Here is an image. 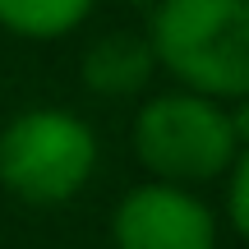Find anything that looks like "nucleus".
<instances>
[{
	"label": "nucleus",
	"instance_id": "nucleus-1",
	"mask_svg": "<svg viewBox=\"0 0 249 249\" xmlns=\"http://www.w3.org/2000/svg\"><path fill=\"white\" fill-rule=\"evenodd\" d=\"M157 70L213 102L249 97V0H157L148 18Z\"/></svg>",
	"mask_w": 249,
	"mask_h": 249
},
{
	"label": "nucleus",
	"instance_id": "nucleus-2",
	"mask_svg": "<svg viewBox=\"0 0 249 249\" xmlns=\"http://www.w3.org/2000/svg\"><path fill=\"white\" fill-rule=\"evenodd\" d=\"M134 157L152 180L185 189L226 176L240 157L226 102L198 97L185 88L148 97L134 116Z\"/></svg>",
	"mask_w": 249,
	"mask_h": 249
},
{
	"label": "nucleus",
	"instance_id": "nucleus-3",
	"mask_svg": "<svg viewBox=\"0 0 249 249\" xmlns=\"http://www.w3.org/2000/svg\"><path fill=\"white\" fill-rule=\"evenodd\" d=\"M97 171V134L60 107L18 111L0 129V185L37 208L70 203Z\"/></svg>",
	"mask_w": 249,
	"mask_h": 249
},
{
	"label": "nucleus",
	"instance_id": "nucleus-4",
	"mask_svg": "<svg viewBox=\"0 0 249 249\" xmlns=\"http://www.w3.org/2000/svg\"><path fill=\"white\" fill-rule=\"evenodd\" d=\"M111 240L116 249H217V213L185 185L148 180L120 198Z\"/></svg>",
	"mask_w": 249,
	"mask_h": 249
},
{
	"label": "nucleus",
	"instance_id": "nucleus-5",
	"mask_svg": "<svg viewBox=\"0 0 249 249\" xmlns=\"http://www.w3.org/2000/svg\"><path fill=\"white\" fill-rule=\"evenodd\" d=\"M157 55L148 46V33H102L83 51V83L97 97H134L148 88Z\"/></svg>",
	"mask_w": 249,
	"mask_h": 249
},
{
	"label": "nucleus",
	"instance_id": "nucleus-6",
	"mask_svg": "<svg viewBox=\"0 0 249 249\" xmlns=\"http://www.w3.org/2000/svg\"><path fill=\"white\" fill-rule=\"evenodd\" d=\"M97 0H0V28L23 42H55L70 37Z\"/></svg>",
	"mask_w": 249,
	"mask_h": 249
},
{
	"label": "nucleus",
	"instance_id": "nucleus-7",
	"mask_svg": "<svg viewBox=\"0 0 249 249\" xmlns=\"http://www.w3.org/2000/svg\"><path fill=\"white\" fill-rule=\"evenodd\" d=\"M231 176V189H226V213H231V226L249 240V148L235 157V166L226 171Z\"/></svg>",
	"mask_w": 249,
	"mask_h": 249
},
{
	"label": "nucleus",
	"instance_id": "nucleus-8",
	"mask_svg": "<svg viewBox=\"0 0 249 249\" xmlns=\"http://www.w3.org/2000/svg\"><path fill=\"white\" fill-rule=\"evenodd\" d=\"M231 134H235V143H240V152L249 148V97H240V102H231Z\"/></svg>",
	"mask_w": 249,
	"mask_h": 249
},
{
	"label": "nucleus",
	"instance_id": "nucleus-9",
	"mask_svg": "<svg viewBox=\"0 0 249 249\" xmlns=\"http://www.w3.org/2000/svg\"><path fill=\"white\" fill-rule=\"evenodd\" d=\"M124 5H139V9H152L157 0H124Z\"/></svg>",
	"mask_w": 249,
	"mask_h": 249
}]
</instances>
